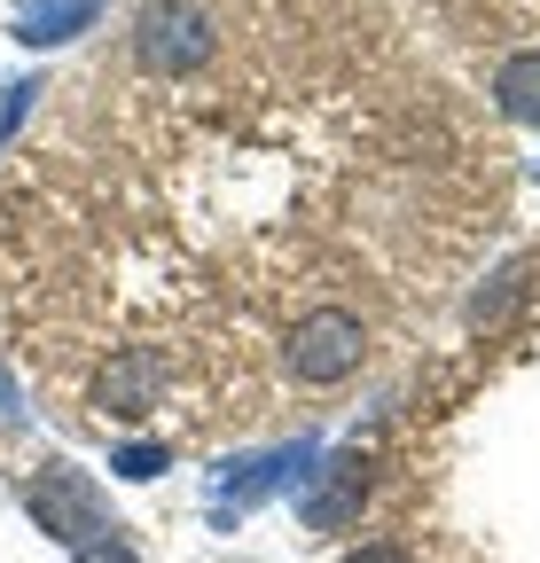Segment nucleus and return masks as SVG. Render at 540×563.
Instances as JSON below:
<instances>
[{"label":"nucleus","instance_id":"nucleus-6","mask_svg":"<svg viewBox=\"0 0 540 563\" xmlns=\"http://www.w3.org/2000/svg\"><path fill=\"white\" fill-rule=\"evenodd\" d=\"M361 501H368V454L353 446V454L321 462V477L298 493V517H306L313 532H345V525L361 517Z\"/></svg>","mask_w":540,"mask_h":563},{"label":"nucleus","instance_id":"nucleus-8","mask_svg":"<svg viewBox=\"0 0 540 563\" xmlns=\"http://www.w3.org/2000/svg\"><path fill=\"white\" fill-rule=\"evenodd\" d=\"M494 102H502L517 125H540V47H525V55H509V63L494 70Z\"/></svg>","mask_w":540,"mask_h":563},{"label":"nucleus","instance_id":"nucleus-10","mask_svg":"<svg viewBox=\"0 0 540 563\" xmlns=\"http://www.w3.org/2000/svg\"><path fill=\"white\" fill-rule=\"evenodd\" d=\"M71 563H142V555H133V540H118V532H102V540H87V548H71Z\"/></svg>","mask_w":540,"mask_h":563},{"label":"nucleus","instance_id":"nucleus-5","mask_svg":"<svg viewBox=\"0 0 540 563\" xmlns=\"http://www.w3.org/2000/svg\"><path fill=\"white\" fill-rule=\"evenodd\" d=\"M165 376H173L165 352H157V344H133V352H118V361L95 376V407L118 415V422H133V415H150V407H157Z\"/></svg>","mask_w":540,"mask_h":563},{"label":"nucleus","instance_id":"nucleus-3","mask_svg":"<svg viewBox=\"0 0 540 563\" xmlns=\"http://www.w3.org/2000/svg\"><path fill=\"white\" fill-rule=\"evenodd\" d=\"M283 361H290L298 384H345V376H361V361H368V329H361V313H345V306H313V313H298Z\"/></svg>","mask_w":540,"mask_h":563},{"label":"nucleus","instance_id":"nucleus-2","mask_svg":"<svg viewBox=\"0 0 540 563\" xmlns=\"http://www.w3.org/2000/svg\"><path fill=\"white\" fill-rule=\"evenodd\" d=\"M24 509H32L40 532L63 540V548H87V540L118 532V525H110V501H102V485H95L87 470H71V462H47V470L24 485Z\"/></svg>","mask_w":540,"mask_h":563},{"label":"nucleus","instance_id":"nucleus-11","mask_svg":"<svg viewBox=\"0 0 540 563\" xmlns=\"http://www.w3.org/2000/svg\"><path fill=\"white\" fill-rule=\"evenodd\" d=\"M345 563H416L408 548H399V540H368V548H353Z\"/></svg>","mask_w":540,"mask_h":563},{"label":"nucleus","instance_id":"nucleus-7","mask_svg":"<svg viewBox=\"0 0 540 563\" xmlns=\"http://www.w3.org/2000/svg\"><path fill=\"white\" fill-rule=\"evenodd\" d=\"M110 16V0H16V40L24 47H63V40H79Z\"/></svg>","mask_w":540,"mask_h":563},{"label":"nucleus","instance_id":"nucleus-9","mask_svg":"<svg viewBox=\"0 0 540 563\" xmlns=\"http://www.w3.org/2000/svg\"><path fill=\"white\" fill-rule=\"evenodd\" d=\"M110 470L142 485V477H157V470H165V446H118V454H110Z\"/></svg>","mask_w":540,"mask_h":563},{"label":"nucleus","instance_id":"nucleus-1","mask_svg":"<svg viewBox=\"0 0 540 563\" xmlns=\"http://www.w3.org/2000/svg\"><path fill=\"white\" fill-rule=\"evenodd\" d=\"M220 47L212 16L196 9V0H150L142 16H133V55H142V70H157V79H188V70H205Z\"/></svg>","mask_w":540,"mask_h":563},{"label":"nucleus","instance_id":"nucleus-12","mask_svg":"<svg viewBox=\"0 0 540 563\" xmlns=\"http://www.w3.org/2000/svg\"><path fill=\"white\" fill-rule=\"evenodd\" d=\"M32 95H40V87H32V79H16V87H9V102H0V125H16V118L32 110Z\"/></svg>","mask_w":540,"mask_h":563},{"label":"nucleus","instance_id":"nucleus-4","mask_svg":"<svg viewBox=\"0 0 540 563\" xmlns=\"http://www.w3.org/2000/svg\"><path fill=\"white\" fill-rule=\"evenodd\" d=\"M313 462H321V446H313V439H298V446H266V454H251V462L220 470V485H212V517H228V509L243 517L251 501H266V493L298 485Z\"/></svg>","mask_w":540,"mask_h":563}]
</instances>
